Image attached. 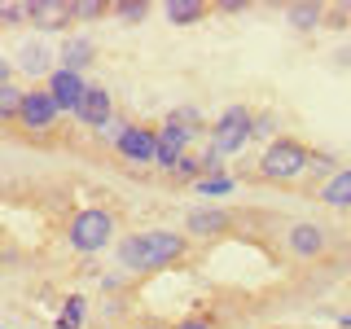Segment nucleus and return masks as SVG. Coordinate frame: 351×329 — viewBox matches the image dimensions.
Listing matches in <instances>:
<instances>
[{
    "label": "nucleus",
    "mask_w": 351,
    "mask_h": 329,
    "mask_svg": "<svg viewBox=\"0 0 351 329\" xmlns=\"http://www.w3.org/2000/svg\"><path fill=\"white\" fill-rule=\"evenodd\" d=\"M75 119H80L84 127L101 132V127L110 123V119H114V97H110V88H97V84H88L84 101H80V110H75Z\"/></svg>",
    "instance_id": "11"
},
{
    "label": "nucleus",
    "mask_w": 351,
    "mask_h": 329,
    "mask_svg": "<svg viewBox=\"0 0 351 329\" xmlns=\"http://www.w3.org/2000/svg\"><path fill=\"white\" fill-rule=\"evenodd\" d=\"M193 136H197V127H184V123H176V119H167V123L158 127V162H154V167L171 175L176 167H180V158L189 154Z\"/></svg>",
    "instance_id": "7"
},
{
    "label": "nucleus",
    "mask_w": 351,
    "mask_h": 329,
    "mask_svg": "<svg viewBox=\"0 0 351 329\" xmlns=\"http://www.w3.org/2000/svg\"><path fill=\"white\" fill-rule=\"evenodd\" d=\"M149 0H114V5H110V14H114L119 22H128V27H136V22H145L149 18Z\"/></svg>",
    "instance_id": "21"
},
{
    "label": "nucleus",
    "mask_w": 351,
    "mask_h": 329,
    "mask_svg": "<svg viewBox=\"0 0 351 329\" xmlns=\"http://www.w3.org/2000/svg\"><path fill=\"white\" fill-rule=\"evenodd\" d=\"M206 14H211L206 0H167V5H162V18H167L171 27H197Z\"/></svg>",
    "instance_id": "18"
},
{
    "label": "nucleus",
    "mask_w": 351,
    "mask_h": 329,
    "mask_svg": "<svg viewBox=\"0 0 351 329\" xmlns=\"http://www.w3.org/2000/svg\"><path fill=\"white\" fill-rule=\"evenodd\" d=\"M202 175H206V162H202V154H193V149H189V154L180 158V167L171 171V180H176V184H197Z\"/></svg>",
    "instance_id": "22"
},
{
    "label": "nucleus",
    "mask_w": 351,
    "mask_h": 329,
    "mask_svg": "<svg viewBox=\"0 0 351 329\" xmlns=\"http://www.w3.org/2000/svg\"><path fill=\"white\" fill-rule=\"evenodd\" d=\"M44 88L53 93V101H58V110H62V114H66V110L75 114V110H80V101H84V93H88L84 75H75V71H62V66L49 75V80H44Z\"/></svg>",
    "instance_id": "12"
},
{
    "label": "nucleus",
    "mask_w": 351,
    "mask_h": 329,
    "mask_svg": "<svg viewBox=\"0 0 351 329\" xmlns=\"http://www.w3.org/2000/svg\"><path fill=\"white\" fill-rule=\"evenodd\" d=\"M123 272H162L189 259V233L176 228H145V233H128L114 246Z\"/></svg>",
    "instance_id": "1"
},
{
    "label": "nucleus",
    "mask_w": 351,
    "mask_h": 329,
    "mask_svg": "<svg viewBox=\"0 0 351 329\" xmlns=\"http://www.w3.org/2000/svg\"><path fill=\"white\" fill-rule=\"evenodd\" d=\"M246 141H255V110L224 106L215 114V123H211V149L219 158H233V154H241Z\"/></svg>",
    "instance_id": "4"
},
{
    "label": "nucleus",
    "mask_w": 351,
    "mask_h": 329,
    "mask_svg": "<svg viewBox=\"0 0 351 329\" xmlns=\"http://www.w3.org/2000/svg\"><path fill=\"white\" fill-rule=\"evenodd\" d=\"M27 22L40 31L75 27V0H27Z\"/></svg>",
    "instance_id": "10"
},
{
    "label": "nucleus",
    "mask_w": 351,
    "mask_h": 329,
    "mask_svg": "<svg viewBox=\"0 0 351 329\" xmlns=\"http://www.w3.org/2000/svg\"><path fill=\"white\" fill-rule=\"evenodd\" d=\"M325 14H329V5H321V0H294V5H285V22H290L294 31L325 27Z\"/></svg>",
    "instance_id": "16"
},
{
    "label": "nucleus",
    "mask_w": 351,
    "mask_h": 329,
    "mask_svg": "<svg viewBox=\"0 0 351 329\" xmlns=\"http://www.w3.org/2000/svg\"><path fill=\"white\" fill-rule=\"evenodd\" d=\"M119 215L110 206H80L66 219V250L75 255H101L106 246H119Z\"/></svg>",
    "instance_id": "2"
},
{
    "label": "nucleus",
    "mask_w": 351,
    "mask_h": 329,
    "mask_svg": "<svg viewBox=\"0 0 351 329\" xmlns=\"http://www.w3.org/2000/svg\"><path fill=\"white\" fill-rule=\"evenodd\" d=\"M128 329H167L162 321H136V325H128Z\"/></svg>",
    "instance_id": "30"
},
{
    "label": "nucleus",
    "mask_w": 351,
    "mask_h": 329,
    "mask_svg": "<svg viewBox=\"0 0 351 329\" xmlns=\"http://www.w3.org/2000/svg\"><path fill=\"white\" fill-rule=\"evenodd\" d=\"M347 22H351V5H347Z\"/></svg>",
    "instance_id": "31"
},
{
    "label": "nucleus",
    "mask_w": 351,
    "mask_h": 329,
    "mask_svg": "<svg viewBox=\"0 0 351 329\" xmlns=\"http://www.w3.org/2000/svg\"><path fill=\"white\" fill-rule=\"evenodd\" d=\"M106 14H110L106 0H75V22H97V18H106Z\"/></svg>",
    "instance_id": "24"
},
{
    "label": "nucleus",
    "mask_w": 351,
    "mask_h": 329,
    "mask_svg": "<svg viewBox=\"0 0 351 329\" xmlns=\"http://www.w3.org/2000/svg\"><path fill=\"white\" fill-rule=\"evenodd\" d=\"M233 189H237V180H233L228 171H219V175H202V180L193 184V193H197V197H228Z\"/></svg>",
    "instance_id": "19"
},
{
    "label": "nucleus",
    "mask_w": 351,
    "mask_h": 329,
    "mask_svg": "<svg viewBox=\"0 0 351 329\" xmlns=\"http://www.w3.org/2000/svg\"><path fill=\"white\" fill-rule=\"evenodd\" d=\"M84 316H88V299L84 294H71L58 312V329H84Z\"/></svg>",
    "instance_id": "20"
},
{
    "label": "nucleus",
    "mask_w": 351,
    "mask_h": 329,
    "mask_svg": "<svg viewBox=\"0 0 351 329\" xmlns=\"http://www.w3.org/2000/svg\"><path fill=\"white\" fill-rule=\"evenodd\" d=\"M325 316H329L338 329H351V307H347V312H343V307H325Z\"/></svg>",
    "instance_id": "28"
},
{
    "label": "nucleus",
    "mask_w": 351,
    "mask_h": 329,
    "mask_svg": "<svg viewBox=\"0 0 351 329\" xmlns=\"http://www.w3.org/2000/svg\"><path fill=\"white\" fill-rule=\"evenodd\" d=\"M22 97H27V88L14 84V62H5L0 66V119H5V123H18Z\"/></svg>",
    "instance_id": "17"
},
{
    "label": "nucleus",
    "mask_w": 351,
    "mask_h": 329,
    "mask_svg": "<svg viewBox=\"0 0 351 329\" xmlns=\"http://www.w3.org/2000/svg\"><path fill=\"white\" fill-rule=\"evenodd\" d=\"M277 132H281V123H277V114H268V110H259L255 114V141H277Z\"/></svg>",
    "instance_id": "25"
},
{
    "label": "nucleus",
    "mask_w": 351,
    "mask_h": 329,
    "mask_svg": "<svg viewBox=\"0 0 351 329\" xmlns=\"http://www.w3.org/2000/svg\"><path fill=\"white\" fill-rule=\"evenodd\" d=\"M0 22H5V27H18V22H27V5H18V0H5V5H0Z\"/></svg>",
    "instance_id": "26"
},
{
    "label": "nucleus",
    "mask_w": 351,
    "mask_h": 329,
    "mask_svg": "<svg viewBox=\"0 0 351 329\" xmlns=\"http://www.w3.org/2000/svg\"><path fill=\"white\" fill-rule=\"evenodd\" d=\"M58 119H62V110L53 101V93L31 84L27 97H22V110H18V127L27 132V136H49V132L58 127Z\"/></svg>",
    "instance_id": "6"
},
{
    "label": "nucleus",
    "mask_w": 351,
    "mask_h": 329,
    "mask_svg": "<svg viewBox=\"0 0 351 329\" xmlns=\"http://www.w3.org/2000/svg\"><path fill=\"white\" fill-rule=\"evenodd\" d=\"M171 329H219V321H215V312L211 307H197V312H189V316H180Z\"/></svg>",
    "instance_id": "23"
},
{
    "label": "nucleus",
    "mask_w": 351,
    "mask_h": 329,
    "mask_svg": "<svg viewBox=\"0 0 351 329\" xmlns=\"http://www.w3.org/2000/svg\"><path fill=\"white\" fill-rule=\"evenodd\" d=\"M114 154L128 162V167H149V162H158V127L132 123L128 136L114 145Z\"/></svg>",
    "instance_id": "8"
},
{
    "label": "nucleus",
    "mask_w": 351,
    "mask_h": 329,
    "mask_svg": "<svg viewBox=\"0 0 351 329\" xmlns=\"http://www.w3.org/2000/svg\"><path fill=\"white\" fill-rule=\"evenodd\" d=\"M0 329H9V325H0Z\"/></svg>",
    "instance_id": "32"
},
{
    "label": "nucleus",
    "mask_w": 351,
    "mask_h": 329,
    "mask_svg": "<svg viewBox=\"0 0 351 329\" xmlns=\"http://www.w3.org/2000/svg\"><path fill=\"white\" fill-rule=\"evenodd\" d=\"M49 62H53L49 44H22V49L14 53V66H18L22 75H27V80H40V75L49 80V75L58 71V66H49Z\"/></svg>",
    "instance_id": "14"
},
{
    "label": "nucleus",
    "mask_w": 351,
    "mask_h": 329,
    "mask_svg": "<svg viewBox=\"0 0 351 329\" xmlns=\"http://www.w3.org/2000/svg\"><path fill=\"white\" fill-rule=\"evenodd\" d=\"M316 149H307L299 136H277L268 149L259 154V180L263 184H299L307 171H312Z\"/></svg>",
    "instance_id": "3"
},
{
    "label": "nucleus",
    "mask_w": 351,
    "mask_h": 329,
    "mask_svg": "<svg viewBox=\"0 0 351 329\" xmlns=\"http://www.w3.org/2000/svg\"><path fill=\"white\" fill-rule=\"evenodd\" d=\"M58 62H62V71L84 75L88 66L97 62V40H93V36H66L62 53H58Z\"/></svg>",
    "instance_id": "13"
},
{
    "label": "nucleus",
    "mask_w": 351,
    "mask_h": 329,
    "mask_svg": "<svg viewBox=\"0 0 351 329\" xmlns=\"http://www.w3.org/2000/svg\"><path fill=\"white\" fill-rule=\"evenodd\" d=\"M211 9H215V14H241L246 5H237V0H219V5H211Z\"/></svg>",
    "instance_id": "29"
},
{
    "label": "nucleus",
    "mask_w": 351,
    "mask_h": 329,
    "mask_svg": "<svg viewBox=\"0 0 351 329\" xmlns=\"http://www.w3.org/2000/svg\"><path fill=\"white\" fill-rule=\"evenodd\" d=\"M237 224L241 215L228 211V206H197V211L184 215V233L189 237H228Z\"/></svg>",
    "instance_id": "9"
},
{
    "label": "nucleus",
    "mask_w": 351,
    "mask_h": 329,
    "mask_svg": "<svg viewBox=\"0 0 351 329\" xmlns=\"http://www.w3.org/2000/svg\"><path fill=\"white\" fill-rule=\"evenodd\" d=\"M316 197H321L329 211H351V167H338L321 189H316Z\"/></svg>",
    "instance_id": "15"
},
{
    "label": "nucleus",
    "mask_w": 351,
    "mask_h": 329,
    "mask_svg": "<svg viewBox=\"0 0 351 329\" xmlns=\"http://www.w3.org/2000/svg\"><path fill=\"white\" fill-rule=\"evenodd\" d=\"M285 255H290L294 263H316L329 255V246H334V233L321 224V219H294L290 228H285L281 237Z\"/></svg>",
    "instance_id": "5"
},
{
    "label": "nucleus",
    "mask_w": 351,
    "mask_h": 329,
    "mask_svg": "<svg viewBox=\"0 0 351 329\" xmlns=\"http://www.w3.org/2000/svg\"><path fill=\"white\" fill-rule=\"evenodd\" d=\"M167 119H176V123H184V127H197V132H202V114H197L193 106H180V110H171Z\"/></svg>",
    "instance_id": "27"
}]
</instances>
